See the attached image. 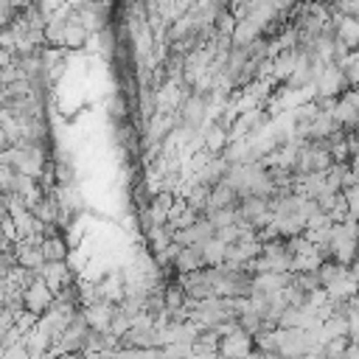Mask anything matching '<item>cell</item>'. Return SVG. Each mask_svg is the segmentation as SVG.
<instances>
[{"label": "cell", "mask_w": 359, "mask_h": 359, "mask_svg": "<svg viewBox=\"0 0 359 359\" xmlns=\"http://www.w3.org/2000/svg\"><path fill=\"white\" fill-rule=\"evenodd\" d=\"M199 135H202V149H205V154H210V157H219V154L227 149V143H230L227 126H222L219 121H208Z\"/></svg>", "instance_id": "7"}, {"label": "cell", "mask_w": 359, "mask_h": 359, "mask_svg": "<svg viewBox=\"0 0 359 359\" xmlns=\"http://www.w3.org/2000/svg\"><path fill=\"white\" fill-rule=\"evenodd\" d=\"M39 278L45 280V286H48L53 294H59L62 289H67V286L73 283V275H70L67 264H45L42 272H39Z\"/></svg>", "instance_id": "13"}, {"label": "cell", "mask_w": 359, "mask_h": 359, "mask_svg": "<svg viewBox=\"0 0 359 359\" xmlns=\"http://www.w3.org/2000/svg\"><path fill=\"white\" fill-rule=\"evenodd\" d=\"M342 73L351 90H359V50H351L348 59L342 62Z\"/></svg>", "instance_id": "23"}, {"label": "cell", "mask_w": 359, "mask_h": 359, "mask_svg": "<svg viewBox=\"0 0 359 359\" xmlns=\"http://www.w3.org/2000/svg\"><path fill=\"white\" fill-rule=\"evenodd\" d=\"M210 238H213V224H210L205 216H202L196 224H191V227L174 233V244H177V247H202V244L210 241Z\"/></svg>", "instance_id": "8"}, {"label": "cell", "mask_w": 359, "mask_h": 359, "mask_svg": "<svg viewBox=\"0 0 359 359\" xmlns=\"http://www.w3.org/2000/svg\"><path fill=\"white\" fill-rule=\"evenodd\" d=\"M348 269H351V278H353V280H356V286H359V261H356V264H351Z\"/></svg>", "instance_id": "28"}, {"label": "cell", "mask_w": 359, "mask_h": 359, "mask_svg": "<svg viewBox=\"0 0 359 359\" xmlns=\"http://www.w3.org/2000/svg\"><path fill=\"white\" fill-rule=\"evenodd\" d=\"M39 252H42L45 264H65V261H67L70 247H67V241L56 233V236H48V238H42V241H39Z\"/></svg>", "instance_id": "15"}, {"label": "cell", "mask_w": 359, "mask_h": 359, "mask_svg": "<svg viewBox=\"0 0 359 359\" xmlns=\"http://www.w3.org/2000/svg\"><path fill=\"white\" fill-rule=\"evenodd\" d=\"M331 118L339 123L342 132L353 135L359 126V90H345L334 104H331Z\"/></svg>", "instance_id": "3"}, {"label": "cell", "mask_w": 359, "mask_h": 359, "mask_svg": "<svg viewBox=\"0 0 359 359\" xmlns=\"http://www.w3.org/2000/svg\"><path fill=\"white\" fill-rule=\"evenodd\" d=\"M95 294H98V300L118 306L123 300V272H107L95 283Z\"/></svg>", "instance_id": "12"}, {"label": "cell", "mask_w": 359, "mask_h": 359, "mask_svg": "<svg viewBox=\"0 0 359 359\" xmlns=\"http://www.w3.org/2000/svg\"><path fill=\"white\" fill-rule=\"evenodd\" d=\"M202 157V154H199ZM194 165H196V182L199 185H205V188H216L224 177H227V160L219 154V157H210V154H205L202 160H194Z\"/></svg>", "instance_id": "5"}, {"label": "cell", "mask_w": 359, "mask_h": 359, "mask_svg": "<svg viewBox=\"0 0 359 359\" xmlns=\"http://www.w3.org/2000/svg\"><path fill=\"white\" fill-rule=\"evenodd\" d=\"M199 269H205V264H202V250H199V247H180V252H177V258H174V272H177V278H180V275L199 272Z\"/></svg>", "instance_id": "14"}, {"label": "cell", "mask_w": 359, "mask_h": 359, "mask_svg": "<svg viewBox=\"0 0 359 359\" xmlns=\"http://www.w3.org/2000/svg\"><path fill=\"white\" fill-rule=\"evenodd\" d=\"M236 205H238V194H236L230 185L219 182L216 188H210L208 210H227V208H236Z\"/></svg>", "instance_id": "18"}, {"label": "cell", "mask_w": 359, "mask_h": 359, "mask_svg": "<svg viewBox=\"0 0 359 359\" xmlns=\"http://www.w3.org/2000/svg\"><path fill=\"white\" fill-rule=\"evenodd\" d=\"M323 292H325L328 303H348V300H353V297H356L359 286H356V280L351 278V269H342V272L337 275V280H334V283H328Z\"/></svg>", "instance_id": "10"}, {"label": "cell", "mask_w": 359, "mask_h": 359, "mask_svg": "<svg viewBox=\"0 0 359 359\" xmlns=\"http://www.w3.org/2000/svg\"><path fill=\"white\" fill-rule=\"evenodd\" d=\"M292 283H294L297 289H303L306 294H311V292L323 289V286H320V278H317V272H300V275H292Z\"/></svg>", "instance_id": "24"}, {"label": "cell", "mask_w": 359, "mask_h": 359, "mask_svg": "<svg viewBox=\"0 0 359 359\" xmlns=\"http://www.w3.org/2000/svg\"><path fill=\"white\" fill-rule=\"evenodd\" d=\"M292 275H278V272H261L252 275V292H264V294H278L289 286Z\"/></svg>", "instance_id": "16"}, {"label": "cell", "mask_w": 359, "mask_h": 359, "mask_svg": "<svg viewBox=\"0 0 359 359\" xmlns=\"http://www.w3.org/2000/svg\"><path fill=\"white\" fill-rule=\"evenodd\" d=\"M185 205L191 208V210H196L199 216H205V210H208V199H210V188H205V185H199V182H194L188 191H185Z\"/></svg>", "instance_id": "19"}, {"label": "cell", "mask_w": 359, "mask_h": 359, "mask_svg": "<svg viewBox=\"0 0 359 359\" xmlns=\"http://www.w3.org/2000/svg\"><path fill=\"white\" fill-rule=\"evenodd\" d=\"M342 199L348 205V219H356L359 222V182H353L351 188L342 191Z\"/></svg>", "instance_id": "25"}, {"label": "cell", "mask_w": 359, "mask_h": 359, "mask_svg": "<svg viewBox=\"0 0 359 359\" xmlns=\"http://www.w3.org/2000/svg\"><path fill=\"white\" fill-rule=\"evenodd\" d=\"M50 303H53V292L45 286L42 278H34V280L22 289V309H25L31 317L39 320V317L50 309Z\"/></svg>", "instance_id": "4"}, {"label": "cell", "mask_w": 359, "mask_h": 359, "mask_svg": "<svg viewBox=\"0 0 359 359\" xmlns=\"http://www.w3.org/2000/svg\"><path fill=\"white\" fill-rule=\"evenodd\" d=\"M348 348H351V339H348V337H337V339H328V342L320 348V353H323L325 359H345V356H348Z\"/></svg>", "instance_id": "22"}, {"label": "cell", "mask_w": 359, "mask_h": 359, "mask_svg": "<svg viewBox=\"0 0 359 359\" xmlns=\"http://www.w3.org/2000/svg\"><path fill=\"white\" fill-rule=\"evenodd\" d=\"M345 90H351V87L345 81L342 67H337V65H325L314 79V101H337Z\"/></svg>", "instance_id": "2"}, {"label": "cell", "mask_w": 359, "mask_h": 359, "mask_svg": "<svg viewBox=\"0 0 359 359\" xmlns=\"http://www.w3.org/2000/svg\"><path fill=\"white\" fill-rule=\"evenodd\" d=\"M115 311H118V306L104 303V300H95V303H90V306L81 309V317H84V323H87L90 331H95V334H107L109 325H112Z\"/></svg>", "instance_id": "6"}, {"label": "cell", "mask_w": 359, "mask_h": 359, "mask_svg": "<svg viewBox=\"0 0 359 359\" xmlns=\"http://www.w3.org/2000/svg\"><path fill=\"white\" fill-rule=\"evenodd\" d=\"M244 359H258V353H255V351H252V353H247V356H244Z\"/></svg>", "instance_id": "31"}, {"label": "cell", "mask_w": 359, "mask_h": 359, "mask_svg": "<svg viewBox=\"0 0 359 359\" xmlns=\"http://www.w3.org/2000/svg\"><path fill=\"white\" fill-rule=\"evenodd\" d=\"M348 339L351 345H359V311H351L348 317Z\"/></svg>", "instance_id": "26"}, {"label": "cell", "mask_w": 359, "mask_h": 359, "mask_svg": "<svg viewBox=\"0 0 359 359\" xmlns=\"http://www.w3.org/2000/svg\"><path fill=\"white\" fill-rule=\"evenodd\" d=\"M143 233H146V244L151 247V255L174 244V227H171L168 222H165V224H154V227H149V230H143Z\"/></svg>", "instance_id": "17"}, {"label": "cell", "mask_w": 359, "mask_h": 359, "mask_svg": "<svg viewBox=\"0 0 359 359\" xmlns=\"http://www.w3.org/2000/svg\"><path fill=\"white\" fill-rule=\"evenodd\" d=\"M303 359H325V356H323V353H320V351H314V353H306V356H303Z\"/></svg>", "instance_id": "30"}, {"label": "cell", "mask_w": 359, "mask_h": 359, "mask_svg": "<svg viewBox=\"0 0 359 359\" xmlns=\"http://www.w3.org/2000/svg\"><path fill=\"white\" fill-rule=\"evenodd\" d=\"M205 219L213 224V233L222 230V227H233V224H238L236 208H227V210H205Z\"/></svg>", "instance_id": "21"}, {"label": "cell", "mask_w": 359, "mask_h": 359, "mask_svg": "<svg viewBox=\"0 0 359 359\" xmlns=\"http://www.w3.org/2000/svg\"><path fill=\"white\" fill-rule=\"evenodd\" d=\"M199 250H202V264H205V266H222V264H224L227 247H224L219 238H210V241H205Z\"/></svg>", "instance_id": "20"}, {"label": "cell", "mask_w": 359, "mask_h": 359, "mask_svg": "<svg viewBox=\"0 0 359 359\" xmlns=\"http://www.w3.org/2000/svg\"><path fill=\"white\" fill-rule=\"evenodd\" d=\"M348 168L353 171V177L359 180V151L356 154H351V160H348Z\"/></svg>", "instance_id": "27"}, {"label": "cell", "mask_w": 359, "mask_h": 359, "mask_svg": "<svg viewBox=\"0 0 359 359\" xmlns=\"http://www.w3.org/2000/svg\"><path fill=\"white\" fill-rule=\"evenodd\" d=\"M90 42V31L76 20V14L73 11H67V17H65V31H62V48L65 50H79V48H84Z\"/></svg>", "instance_id": "11"}, {"label": "cell", "mask_w": 359, "mask_h": 359, "mask_svg": "<svg viewBox=\"0 0 359 359\" xmlns=\"http://www.w3.org/2000/svg\"><path fill=\"white\" fill-rule=\"evenodd\" d=\"M236 216H238V224H241V227H250V230H255V233L272 222L269 202L261 199V196H244V199H238Z\"/></svg>", "instance_id": "1"}, {"label": "cell", "mask_w": 359, "mask_h": 359, "mask_svg": "<svg viewBox=\"0 0 359 359\" xmlns=\"http://www.w3.org/2000/svg\"><path fill=\"white\" fill-rule=\"evenodd\" d=\"M252 337H247L244 331H236V334H227L219 339V356L222 359H244L247 353H252Z\"/></svg>", "instance_id": "9"}, {"label": "cell", "mask_w": 359, "mask_h": 359, "mask_svg": "<svg viewBox=\"0 0 359 359\" xmlns=\"http://www.w3.org/2000/svg\"><path fill=\"white\" fill-rule=\"evenodd\" d=\"M258 359H283L280 353H258Z\"/></svg>", "instance_id": "29"}]
</instances>
